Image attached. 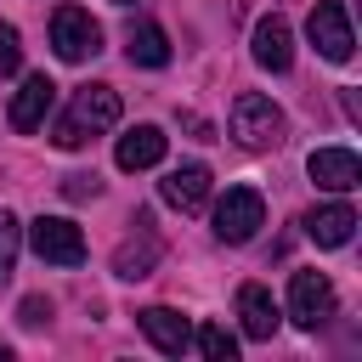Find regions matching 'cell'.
<instances>
[{
  "instance_id": "6da1fadb",
  "label": "cell",
  "mask_w": 362,
  "mask_h": 362,
  "mask_svg": "<svg viewBox=\"0 0 362 362\" xmlns=\"http://www.w3.org/2000/svg\"><path fill=\"white\" fill-rule=\"evenodd\" d=\"M119 124V90L113 85H79L74 96H68V113L51 124V141L62 147V153H74V147H85L90 136H102V130H113Z\"/></svg>"
},
{
  "instance_id": "7a4b0ae2",
  "label": "cell",
  "mask_w": 362,
  "mask_h": 362,
  "mask_svg": "<svg viewBox=\"0 0 362 362\" xmlns=\"http://www.w3.org/2000/svg\"><path fill=\"white\" fill-rule=\"evenodd\" d=\"M283 130H288V119H283V107H277L272 96L243 90V96L232 102V141H238V147L272 153V147H283Z\"/></svg>"
},
{
  "instance_id": "3957f363",
  "label": "cell",
  "mask_w": 362,
  "mask_h": 362,
  "mask_svg": "<svg viewBox=\"0 0 362 362\" xmlns=\"http://www.w3.org/2000/svg\"><path fill=\"white\" fill-rule=\"evenodd\" d=\"M51 51H57L62 62L96 57V51H102V23H96L85 6H57V17H51Z\"/></svg>"
},
{
  "instance_id": "277c9868",
  "label": "cell",
  "mask_w": 362,
  "mask_h": 362,
  "mask_svg": "<svg viewBox=\"0 0 362 362\" xmlns=\"http://www.w3.org/2000/svg\"><path fill=\"white\" fill-rule=\"evenodd\" d=\"M266 226V198L255 187H226V198L215 204V238L221 243H249Z\"/></svg>"
},
{
  "instance_id": "5b68a950",
  "label": "cell",
  "mask_w": 362,
  "mask_h": 362,
  "mask_svg": "<svg viewBox=\"0 0 362 362\" xmlns=\"http://www.w3.org/2000/svg\"><path fill=\"white\" fill-rule=\"evenodd\" d=\"M305 34H311V45H317L328 62H351V57H356V34H351V17H345L339 0H317L311 17H305Z\"/></svg>"
},
{
  "instance_id": "8992f818",
  "label": "cell",
  "mask_w": 362,
  "mask_h": 362,
  "mask_svg": "<svg viewBox=\"0 0 362 362\" xmlns=\"http://www.w3.org/2000/svg\"><path fill=\"white\" fill-rule=\"evenodd\" d=\"M28 243H34V255H40L45 266H79V260H85V232H79L68 215H40V221L28 226Z\"/></svg>"
},
{
  "instance_id": "52a82bcc",
  "label": "cell",
  "mask_w": 362,
  "mask_h": 362,
  "mask_svg": "<svg viewBox=\"0 0 362 362\" xmlns=\"http://www.w3.org/2000/svg\"><path fill=\"white\" fill-rule=\"evenodd\" d=\"M288 317H294V328H322L334 317V283L322 272H294L288 277Z\"/></svg>"
},
{
  "instance_id": "ba28073f",
  "label": "cell",
  "mask_w": 362,
  "mask_h": 362,
  "mask_svg": "<svg viewBox=\"0 0 362 362\" xmlns=\"http://www.w3.org/2000/svg\"><path fill=\"white\" fill-rule=\"evenodd\" d=\"M51 102H57V85H51V74H28V79L11 90L6 124H11L17 136H34V130L45 124V113H51Z\"/></svg>"
},
{
  "instance_id": "9c48e42d",
  "label": "cell",
  "mask_w": 362,
  "mask_h": 362,
  "mask_svg": "<svg viewBox=\"0 0 362 362\" xmlns=\"http://www.w3.org/2000/svg\"><path fill=\"white\" fill-rule=\"evenodd\" d=\"M209 164H181V170H170L164 181H158V198L170 204V209H181V215H198L204 204H209Z\"/></svg>"
},
{
  "instance_id": "30bf717a",
  "label": "cell",
  "mask_w": 362,
  "mask_h": 362,
  "mask_svg": "<svg viewBox=\"0 0 362 362\" xmlns=\"http://www.w3.org/2000/svg\"><path fill=\"white\" fill-rule=\"evenodd\" d=\"M305 170H311V181H317L322 192H351V187H362V158H356L351 147H317Z\"/></svg>"
},
{
  "instance_id": "8fae6325",
  "label": "cell",
  "mask_w": 362,
  "mask_h": 362,
  "mask_svg": "<svg viewBox=\"0 0 362 362\" xmlns=\"http://www.w3.org/2000/svg\"><path fill=\"white\" fill-rule=\"evenodd\" d=\"M255 62H260L266 74H283V68L294 62V34H288V17L266 11V17L255 23Z\"/></svg>"
},
{
  "instance_id": "7c38bea8",
  "label": "cell",
  "mask_w": 362,
  "mask_h": 362,
  "mask_svg": "<svg viewBox=\"0 0 362 362\" xmlns=\"http://www.w3.org/2000/svg\"><path fill=\"white\" fill-rule=\"evenodd\" d=\"M164 153H170V136H164L158 124H136V130H124L119 147H113L119 170H153V164H164Z\"/></svg>"
},
{
  "instance_id": "4fadbf2b",
  "label": "cell",
  "mask_w": 362,
  "mask_h": 362,
  "mask_svg": "<svg viewBox=\"0 0 362 362\" xmlns=\"http://www.w3.org/2000/svg\"><path fill=\"white\" fill-rule=\"evenodd\" d=\"M136 322H141V334H147L164 356H187V351H192V328H187L181 311H170V305H147Z\"/></svg>"
},
{
  "instance_id": "5bb4252c",
  "label": "cell",
  "mask_w": 362,
  "mask_h": 362,
  "mask_svg": "<svg viewBox=\"0 0 362 362\" xmlns=\"http://www.w3.org/2000/svg\"><path fill=\"white\" fill-rule=\"evenodd\" d=\"M300 226H305V238H311L317 249H339V243H351V232H356V209H351V204H322V209H311Z\"/></svg>"
},
{
  "instance_id": "9a60e30c",
  "label": "cell",
  "mask_w": 362,
  "mask_h": 362,
  "mask_svg": "<svg viewBox=\"0 0 362 362\" xmlns=\"http://www.w3.org/2000/svg\"><path fill=\"white\" fill-rule=\"evenodd\" d=\"M238 317H243V339H272L277 334V300L260 283H243L238 288Z\"/></svg>"
},
{
  "instance_id": "2e32d148",
  "label": "cell",
  "mask_w": 362,
  "mask_h": 362,
  "mask_svg": "<svg viewBox=\"0 0 362 362\" xmlns=\"http://www.w3.org/2000/svg\"><path fill=\"white\" fill-rule=\"evenodd\" d=\"M153 221H141V238H130V243H119V255H113V272L124 277V283H136V277H147L153 266H158V255H164V243L147 232Z\"/></svg>"
},
{
  "instance_id": "e0dca14e",
  "label": "cell",
  "mask_w": 362,
  "mask_h": 362,
  "mask_svg": "<svg viewBox=\"0 0 362 362\" xmlns=\"http://www.w3.org/2000/svg\"><path fill=\"white\" fill-rule=\"evenodd\" d=\"M124 57H130L136 68H164V62H170V34H164L158 23H141V28H130Z\"/></svg>"
},
{
  "instance_id": "ac0fdd59",
  "label": "cell",
  "mask_w": 362,
  "mask_h": 362,
  "mask_svg": "<svg viewBox=\"0 0 362 362\" xmlns=\"http://www.w3.org/2000/svg\"><path fill=\"white\" fill-rule=\"evenodd\" d=\"M192 345H198V351H204L209 362H232V356H238V339H232V334H226L221 322H204V328L192 334Z\"/></svg>"
},
{
  "instance_id": "d6986e66",
  "label": "cell",
  "mask_w": 362,
  "mask_h": 362,
  "mask_svg": "<svg viewBox=\"0 0 362 362\" xmlns=\"http://www.w3.org/2000/svg\"><path fill=\"white\" fill-rule=\"evenodd\" d=\"M17 255H23V226H17V215H11V209H0V283L11 277Z\"/></svg>"
},
{
  "instance_id": "ffe728a7",
  "label": "cell",
  "mask_w": 362,
  "mask_h": 362,
  "mask_svg": "<svg viewBox=\"0 0 362 362\" xmlns=\"http://www.w3.org/2000/svg\"><path fill=\"white\" fill-rule=\"evenodd\" d=\"M17 68H23V34L0 23V74H17Z\"/></svg>"
},
{
  "instance_id": "44dd1931",
  "label": "cell",
  "mask_w": 362,
  "mask_h": 362,
  "mask_svg": "<svg viewBox=\"0 0 362 362\" xmlns=\"http://www.w3.org/2000/svg\"><path fill=\"white\" fill-rule=\"evenodd\" d=\"M17 322H23V328H45V322H51V300H45V294H28V300L17 305Z\"/></svg>"
},
{
  "instance_id": "7402d4cb",
  "label": "cell",
  "mask_w": 362,
  "mask_h": 362,
  "mask_svg": "<svg viewBox=\"0 0 362 362\" xmlns=\"http://www.w3.org/2000/svg\"><path fill=\"white\" fill-rule=\"evenodd\" d=\"M62 192L79 204V198H96V192H102V181H96V175H62Z\"/></svg>"
},
{
  "instance_id": "603a6c76",
  "label": "cell",
  "mask_w": 362,
  "mask_h": 362,
  "mask_svg": "<svg viewBox=\"0 0 362 362\" xmlns=\"http://www.w3.org/2000/svg\"><path fill=\"white\" fill-rule=\"evenodd\" d=\"M0 362H6V345H0Z\"/></svg>"
},
{
  "instance_id": "cb8c5ba5",
  "label": "cell",
  "mask_w": 362,
  "mask_h": 362,
  "mask_svg": "<svg viewBox=\"0 0 362 362\" xmlns=\"http://www.w3.org/2000/svg\"><path fill=\"white\" fill-rule=\"evenodd\" d=\"M113 6H130V0H113Z\"/></svg>"
}]
</instances>
